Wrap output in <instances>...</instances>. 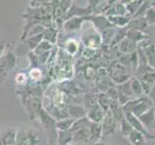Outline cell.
<instances>
[{"label": "cell", "mask_w": 155, "mask_h": 145, "mask_svg": "<svg viewBox=\"0 0 155 145\" xmlns=\"http://www.w3.org/2000/svg\"><path fill=\"white\" fill-rule=\"evenodd\" d=\"M75 121H76V119H73V118H71V117L64 118V119L58 120L55 123V128L57 129V131H60V132L69 131Z\"/></svg>", "instance_id": "e0dca14e"}, {"label": "cell", "mask_w": 155, "mask_h": 145, "mask_svg": "<svg viewBox=\"0 0 155 145\" xmlns=\"http://www.w3.org/2000/svg\"><path fill=\"white\" fill-rule=\"evenodd\" d=\"M117 128H119V125H117L114 116L112 115L111 111L109 110L108 112H106L104 119L101 122V129H102V136H101V138L114 135L117 131Z\"/></svg>", "instance_id": "3957f363"}, {"label": "cell", "mask_w": 155, "mask_h": 145, "mask_svg": "<svg viewBox=\"0 0 155 145\" xmlns=\"http://www.w3.org/2000/svg\"><path fill=\"white\" fill-rule=\"evenodd\" d=\"M84 104H85V109L88 110L95 105H97V95H93L92 93H88L84 97Z\"/></svg>", "instance_id": "cb8c5ba5"}, {"label": "cell", "mask_w": 155, "mask_h": 145, "mask_svg": "<svg viewBox=\"0 0 155 145\" xmlns=\"http://www.w3.org/2000/svg\"><path fill=\"white\" fill-rule=\"evenodd\" d=\"M88 17H75L73 19H71L69 20H67L66 23H65V29L68 32H71V31H75V30H79L81 28L82 23L84 22V20H86Z\"/></svg>", "instance_id": "7c38bea8"}, {"label": "cell", "mask_w": 155, "mask_h": 145, "mask_svg": "<svg viewBox=\"0 0 155 145\" xmlns=\"http://www.w3.org/2000/svg\"><path fill=\"white\" fill-rule=\"evenodd\" d=\"M53 47V45L50 44V43L46 42V41H42L41 44L35 48V51L34 53L36 55H40L41 53H45V52H47V51H50V50Z\"/></svg>", "instance_id": "4316f807"}, {"label": "cell", "mask_w": 155, "mask_h": 145, "mask_svg": "<svg viewBox=\"0 0 155 145\" xmlns=\"http://www.w3.org/2000/svg\"><path fill=\"white\" fill-rule=\"evenodd\" d=\"M152 107L153 105L151 100L147 96H142L140 98L132 99L122 105V110L124 111V113H132L136 117H139Z\"/></svg>", "instance_id": "6da1fadb"}, {"label": "cell", "mask_w": 155, "mask_h": 145, "mask_svg": "<svg viewBox=\"0 0 155 145\" xmlns=\"http://www.w3.org/2000/svg\"><path fill=\"white\" fill-rule=\"evenodd\" d=\"M29 77L32 80H34V81H37V80H39V78L41 77V70L37 67V68H32L31 71H30V74H29Z\"/></svg>", "instance_id": "d6a6232c"}, {"label": "cell", "mask_w": 155, "mask_h": 145, "mask_svg": "<svg viewBox=\"0 0 155 145\" xmlns=\"http://www.w3.org/2000/svg\"><path fill=\"white\" fill-rule=\"evenodd\" d=\"M109 20V22L114 26L120 28H125L131 20V18L126 17V16H112V17L107 18Z\"/></svg>", "instance_id": "30bf717a"}, {"label": "cell", "mask_w": 155, "mask_h": 145, "mask_svg": "<svg viewBox=\"0 0 155 145\" xmlns=\"http://www.w3.org/2000/svg\"><path fill=\"white\" fill-rule=\"evenodd\" d=\"M117 102H119V104L121 106L124 105L126 103H128L130 100L134 99V97H133L131 93L129 80L122 84L117 85Z\"/></svg>", "instance_id": "8992f818"}, {"label": "cell", "mask_w": 155, "mask_h": 145, "mask_svg": "<svg viewBox=\"0 0 155 145\" xmlns=\"http://www.w3.org/2000/svg\"><path fill=\"white\" fill-rule=\"evenodd\" d=\"M138 118H139V120L142 122V124L148 130V128L150 127V125L155 120V110H154V109L152 107V109H150L148 111L145 112V113L142 114L141 116H139Z\"/></svg>", "instance_id": "ffe728a7"}, {"label": "cell", "mask_w": 155, "mask_h": 145, "mask_svg": "<svg viewBox=\"0 0 155 145\" xmlns=\"http://www.w3.org/2000/svg\"><path fill=\"white\" fill-rule=\"evenodd\" d=\"M151 7L150 5V1H143L142 5L139 8L138 12L135 14V16L132 19H137V18H143L145 17V15L147 13V11Z\"/></svg>", "instance_id": "4dcf8cb0"}, {"label": "cell", "mask_w": 155, "mask_h": 145, "mask_svg": "<svg viewBox=\"0 0 155 145\" xmlns=\"http://www.w3.org/2000/svg\"><path fill=\"white\" fill-rule=\"evenodd\" d=\"M94 145H111V144H105V143H101V142H97V143H94Z\"/></svg>", "instance_id": "74e56055"}, {"label": "cell", "mask_w": 155, "mask_h": 145, "mask_svg": "<svg viewBox=\"0 0 155 145\" xmlns=\"http://www.w3.org/2000/svg\"><path fill=\"white\" fill-rule=\"evenodd\" d=\"M0 145H17V131L11 128L0 135Z\"/></svg>", "instance_id": "9c48e42d"}, {"label": "cell", "mask_w": 155, "mask_h": 145, "mask_svg": "<svg viewBox=\"0 0 155 145\" xmlns=\"http://www.w3.org/2000/svg\"><path fill=\"white\" fill-rule=\"evenodd\" d=\"M83 54L86 58H92L94 54H95V50L94 48H91V47H87L86 50H84Z\"/></svg>", "instance_id": "e575fe53"}, {"label": "cell", "mask_w": 155, "mask_h": 145, "mask_svg": "<svg viewBox=\"0 0 155 145\" xmlns=\"http://www.w3.org/2000/svg\"><path fill=\"white\" fill-rule=\"evenodd\" d=\"M5 47H6V44L4 42H0V58L2 57V53L5 50Z\"/></svg>", "instance_id": "d590c367"}, {"label": "cell", "mask_w": 155, "mask_h": 145, "mask_svg": "<svg viewBox=\"0 0 155 145\" xmlns=\"http://www.w3.org/2000/svg\"><path fill=\"white\" fill-rule=\"evenodd\" d=\"M148 25L147 23V21L145 18H137V19H131L129 21V23L125 27L126 30H136L140 31L143 33H146V31L147 30Z\"/></svg>", "instance_id": "ba28073f"}, {"label": "cell", "mask_w": 155, "mask_h": 145, "mask_svg": "<svg viewBox=\"0 0 155 145\" xmlns=\"http://www.w3.org/2000/svg\"><path fill=\"white\" fill-rule=\"evenodd\" d=\"M27 80H28L27 74L24 73H18L17 74V77H15V81H17L18 84H20V85H24Z\"/></svg>", "instance_id": "836d02e7"}, {"label": "cell", "mask_w": 155, "mask_h": 145, "mask_svg": "<svg viewBox=\"0 0 155 145\" xmlns=\"http://www.w3.org/2000/svg\"><path fill=\"white\" fill-rule=\"evenodd\" d=\"M17 145H41L40 133L27 127L17 131Z\"/></svg>", "instance_id": "7a4b0ae2"}, {"label": "cell", "mask_w": 155, "mask_h": 145, "mask_svg": "<svg viewBox=\"0 0 155 145\" xmlns=\"http://www.w3.org/2000/svg\"><path fill=\"white\" fill-rule=\"evenodd\" d=\"M126 32H127V30L125 28H120L117 31H116L115 36H114L113 40H112L110 46L114 47V46H116L117 44H120V43L126 37Z\"/></svg>", "instance_id": "484cf974"}, {"label": "cell", "mask_w": 155, "mask_h": 145, "mask_svg": "<svg viewBox=\"0 0 155 145\" xmlns=\"http://www.w3.org/2000/svg\"><path fill=\"white\" fill-rule=\"evenodd\" d=\"M126 38L129 39L133 42H135L136 44H139L143 41L146 40H149L148 35H147L146 33H143V32L140 31H136V30H127L126 32Z\"/></svg>", "instance_id": "2e32d148"}, {"label": "cell", "mask_w": 155, "mask_h": 145, "mask_svg": "<svg viewBox=\"0 0 155 145\" xmlns=\"http://www.w3.org/2000/svg\"><path fill=\"white\" fill-rule=\"evenodd\" d=\"M126 3H128V4H124V5L126 7L127 15L129 16V18L132 19L135 16V14L138 12V10L142 5L143 1L142 0H134V1H127Z\"/></svg>", "instance_id": "44dd1931"}, {"label": "cell", "mask_w": 155, "mask_h": 145, "mask_svg": "<svg viewBox=\"0 0 155 145\" xmlns=\"http://www.w3.org/2000/svg\"><path fill=\"white\" fill-rule=\"evenodd\" d=\"M137 46L135 42H133L129 39H127L126 37L120 43V50L121 52L125 53V54H129V53L135 51L137 50Z\"/></svg>", "instance_id": "ac0fdd59"}, {"label": "cell", "mask_w": 155, "mask_h": 145, "mask_svg": "<svg viewBox=\"0 0 155 145\" xmlns=\"http://www.w3.org/2000/svg\"><path fill=\"white\" fill-rule=\"evenodd\" d=\"M119 128H120V130L121 133H122V135H124V136H127L130 133V132L133 130V128H132L131 125L129 124V122H128V121L125 119V116H124V119H122V120L120 122Z\"/></svg>", "instance_id": "f546056e"}, {"label": "cell", "mask_w": 155, "mask_h": 145, "mask_svg": "<svg viewBox=\"0 0 155 145\" xmlns=\"http://www.w3.org/2000/svg\"><path fill=\"white\" fill-rule=\"evenodd\" d=\"M44 41V35L39 34V35H35V36H31L28 39V46L30 47L31 50H34L38 47L41 43Z\"/></svg>", "instance_id": "f1b7e54d"}, {"label": "cell", "mask_w": 155, "mask_h": 145, "mask_svg": "<svg viewBox=\"0 0 155 145\" xmlns=\"http://www.w3.org/2000/svg\"><path fill=\"white\" fill-rule=\"evenodd\" d=\"M126 137L131 145H146L147 143V137L136 130H132Z\"/></svg>", "instance_id": "8fae6325"}, {"label": "cell", "mask_w": 155, "mask_h": 145, "mask_svg": "<svg viewBox=\"0 0 155 145\" xmlns=\"http://www.w3.org/2000/svg\"><path fill=\"white\" fill-rule=\"evenodd\" d=\"M110 76L115 82L119 84L124 83L130 78V77L125 72V67H124L122 64L119 63H116L114 66L110 68Z\"/></svg>", "instance_id": "277c9868"}, {"label": "cell", "mask_w": 155, "mask_h": 145, "mask_svg": "<svg viewBox=\"0 0 155 145\" xmlns=\"http://www.w3.org/2000/svg\"><path fill=\"white\" fill-rule=\"evenodd\" d=\"M105 114L106 113L104 112V110L101 109L100 105L97 104L88 110V113L86 114V117L92 123H98V124H101V122L103 121L104 117H105Z\"/></svg>", "instance_id": "52a82bcc"}, {"label": "cell", "mask_w": 155, "mask_h": 145, "mask_svg": "<svg viewBox=\"0 0 155 145\" xmlns=\"http://www.w3.org/2000/svg\"><path fill=\"white\" fill-rule=\"evenodd\" d=\"M72 143V133L71 131L60 132L57 131L56 145H69Z\"/></svg>", "instance_id": "d6986e66"}, {"label": "cell", "mask_w": 155, "mask_h": 145, "mask_svg": "<svg viewBox=\"0 0 155 145\" xmlns=\"http://www.w3.org/2000/svg\"><path fill=\"white\" fill-rule=\"evenodd\" d=\"M124 116H125V119L129 122V124L133 128V130H136L138 132L142 133L143 135L147 137V139L155 138V136L151 135V133L148 132V130L142 124V122L139 120L138 117H136L135 115H133L132 113H124Z\"/></svg>", "instance_id": "5b68a950"}, {"label": "cell", "mask_w": 155, "mask_h": 145, "mask_svg": "<svg viewBox=\"0 0 155 145\" xmlns=\"http://www.w3.org/2000/svg\"><path fill=\"white\" fill-rule=\"evenodd\" d=\"M44 35V40L50 43V44H55L56 39H57V31L54 28H48L45 30V32L42 33Z\"/></svg>", "instance_id": "d4e9b609"}, {"label": "cell", "mask_w": 155, "mask_h": 145, "mask_svg": "<svg viewBox=\"0 0 155 145\" xmlns=\"http://www.w3.org/2000/svg\"><path fill=\"white\" fill-rule=\"evenodd\" d=\"M69 145H91L90 143H71Z\"/></svg>", "instance_id": "8d00e7d4"}, {"label": "cell", "mask_w": 155, "mask_h": 145, "mask_svg": "<svg viewBox=\"0 0 155 145\" xmlns=\"http://www.w3.org/2000/svg\"><path fill=\"white\" fill-rule=\"evenodd\" d=\"M116 33V30L112 29V28H107L104 31H102L100 37H101V42L105 45H110L112 40H113L114 36Z\"/></svg>", "instance_id": "603a6c76"}, {"label": "cell", "mask_w": 155, "mask_h": 145, "mask_svg": "<svg viewBox=\"0 0 155 145\" xmlns=\"http://www.w3.org/2000/svg\"><path fill=\"white\" fill-rule=\"evenodd\" d=\"M150 5H151V7L155 9V1H150Z\"/></svg>", "instance_id": "f35d334b"}, {"label": "cell", "mask_w": 155, "mask_h": 145, "mask_svg": "<svg viewBox=\"0 0 155 145\" xmlns=\"http://www.w3.org/2000/svg\"><path fill=\"white\" fill-rule=\"evenodd\" d=\"M97 104L100 105V107L104 110V112H108L110 109V105L112 103V100L109 99V97L105 93H99L97 95Z\"/></svg>", "instance_id": "7402d4cb"}, {"label": "cell", "mask_w": 155, "mask_h": 145, "mask_svg": "<svg viewBox=\"0 0 155 145\" xmlns=\"http://www.w3.org/2000/svg\"><path fill=\"white\" fill-rule=\"evenodd\" d=\"M91 132V143H97L102 136V129H101V124L98 123H92L91 122L90 126Z\"/></svg>", "instance_id": "9a60e30c"}, {"label": "cell", "mask_w": 155, "mask_h": 145, "mask_svg": "<svg viewBox=\"0 0 155 145\" xmlns=\"http://www.w3.org/2000/svg\"><path fill=\"white\" fill-rule=\"evenodd\" d=\"M66 51L69 55H74L78 50V42L73 39H69L66 42Z\"/></svg>", "instance_id": "83f0119b"}, {"label": "cell", "mask_w": 155, "mask_h": 145, "mask_svg": "<svg viewBox=\"0 0 155 145\" xmlns=\"http://www.w3.org/2000/svg\"><path fill=\"white\" fill-rule=\"evenodd\" d=\"M129 84H130V89H131V93L134 98H140L143 96V91L142 84L137 78L133 77L129 78Z\"/></svg>", "instance_id": "5bb4252c"}, {"label": "cell", "mask_w": 155, "mask_h": 145, "mask_svg": "<svg viewBox=\"0 0 155 145\" xmlns=\"http://www.w3.org/2000/svg\"><path fill=\"white\" fill-rule=\"evenodd\" d=\"M68 117L73 118V119L76 120L86 116V112H85L84 107L76 105H69L68 107Z\"/></svg>", "instance_id": "4fadbf2b"}, {"label": "cell", "mask_w": 155, "mask_h": 145, "mask_svg": "<svg viewBox=\"0 0 155 145\" xmlns=\"http://www.w3.org/2000/svg\"><path fill=\"white\" fill-rule=\"evenodd\" d=\"M145 19L147 21V25H152V24H155V9L153 7H150L145 15Z\"/></svg>", "instance_id": "1f68e13d"}]
</instances>
